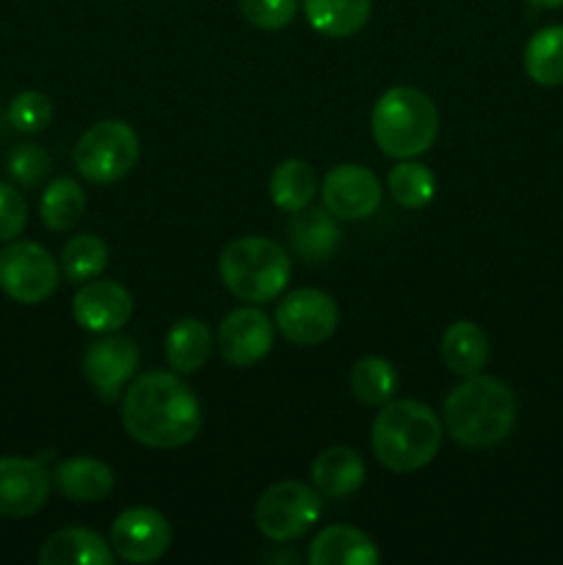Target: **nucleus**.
<instances>
[{
	"mask_svg": "<svg viewBox=\"0 0 563 565\" xmlns=\"http://www.w3.org/2000/svg\"><path fill=\"white\" fill-rule=\"evenodd\" d=\"M121 425L132 441L149 450H177L196 439L202 406L180 375L155 370L127 386L121 397Z\"/></svg>",
	"mask_w": 563,
	"mask_h": 565,
	"instance_id": "nucleus-1",
	"label": "nucleus"
},
{
	"mask_svg": "<svg viewBox=\"0 0 563 565\" xmlns=\"http://www.w3.org/2000/svg\"><path fill=\"white\" fill-rule=\"evenodd\" d=\"M442 425L456 445L469 450L497 447L517 425V397L511 386L495 375H469L447 395Z\"/></svg>",
	"mask_w": 563,
	"mask_h": 565,
	"instance_id": "nucleus-2",
	"label": "nucleus"
},
{
	"mask_svg": "<svg viewBox=\"0 0 563 565\" xmlns=\"http://www.w3.org/2000/svg\"><path fill=\"white\" fill-rule=\"evenodd\" d=\"M445 425L428 403L390 401L375 414L370 447L375 461L397 475L417 472L436 458Z\"/></svg>",
	"mask_w": 563,
	"mask_h": 565,
	"instance_id": "nucleus-3",
	"label": "nucleus"
},
{
	"mask_svg": "<svg viewBox=\"0 0 563 565\" xmlns=\"http://www.w3.org/2000/svg\"><path fill=\"white\" fill-rule=\"evenodd\" d=\"M370 127L386 158L408 160L434 147L439 136V110L419 88L395 86L379 97Z\"/></svg>",
	"mask_w": 563,
	"mask_h": 565,
	"instance_id": "nucleus-4",
	"label": "nucleus"
},
{
	"mask_svg": "<svg viewBox=\"0 0 563 565\" xmlns=\"http://www.w3.org/2000/svg\"><path fill=\"white\" fill-rule=\"evenodd\" d=\"M219 274L235 298L265 303L279 298L290 281V257L270 237L246 235L221 252Z\"/></svg>",
	"mask_w": 563,
	"mask_h": 565,
	"instance_id": "nucleus-5",
	"label": "nucleus"
},
{
	"mask_svg": "<svg viewBox=\"0 0 563 565\" xmlns=\"http://www.w3.org/2000/svg\"><path fill=\"white\" fill-rule=\"evenodd\" d=\"M141 143L136 130L121 119H105L88 127L75 143V169L94 185H110L127 177L136 166Z\"/></svg>",
	"mask_w": 563,
	"mask_h": 565,
	"instance_id": "nucleus-6",
	"label": "nucleus"
},
{
	"mask_svg": "<svg viewBox=\"0 0 563 565\" xmlns=\"http://www.w3.org/2000/svg\"><path fill=\"white\" fill-rule=\"evenodd\" d=\"M320 513H323V497L315 486L301 480H279L257 500L254 524L268 541L287 544L309 533L320 522Z\"/></svg>",
	"mask_w": 563,
	"mask_h": 565,
	"instance_id": "nucleus-7",
	"label": "nucleus"
},
{
	"mask_svg": "<svg viewBox=\"0 0 563 565\" xmlns=\"http://www.w3.org/2000/svg\"><path fill=\"white\" fill-rule=\"evenodd\" d=\"M61 265L33 241H11L0 252V290L17 303H42L59 290Z\"/></svg>",
	"mask_w": 563,
	"mask_h": 565,
	"instance_id": "nucleus-8",
	"label": "nucleus"
},
{
	"mask_svg": "<svg viewBox=\"0 0 563 565\" xmlns=\"http://www.w3.org/2000/svg\"><path fill=\"white\" fill-rule=\"evenodd\" d=\"M337 323H340V309L334 298L318 287L287 292L276 307V329L293 345H320L334 334Z\"/></svg>",
	"mask_w": 563,
	"mask_h": 565,
	"instance_id": "nucleus-9",
	"label": "nucleus"
},
{
	"mask_svg": "<svg viewBox=\"0 0 563 565\" xmlns=\"http://www.w3.org/2000/svg\"><path fill=\"white\" fill-rule=\"evenodd\" d=\"M274 323H270V318L257 303L232 309L221 320L219 334H215L219 353L232 367H252V364L263 362L270 353V348H274Z\"/></svg>",
	"mask_w": 563,
	"mask_h": 565,
	"instance_id": "nucleus-10",
	"label": "nucleus"
},
{
	"mask_svg": "<svg viewBox=\"0 0 563 565\" xmlns=\"http://www.w3.org/2000/svg\"><path fill=\"white\" fill-rule=\"evenodd\" d=\"M138 345L125 334H103L83 353V375L105 403H116L138 367Z\"/></svg>",
	"mask_w": 563,
	"mask_h": 565,
	"instance_id": "nucleus-11",
	"label": "nucleus"
},
{
	"mask_svg": "<svg viewBox=\"0 0 563 565\" xmlns=\"http://www.w3.org/2000/svg\"><path fill=\"white\" fill-rule=\"evenodd\" d=\"M110 546L127 563H155L169 552L171 524L155 508H127L110 527Z\"/></svg>",
	"mask_w": 563,
	"mask_h": 565,
	"instance_id": "nucleus-12",
	"label": "nucleus"
},
{
	"mask_svg": "<svg viewBox=\"0 0 563 565\" xmlns=\"http://www.w3.org/2000/svg\"><path fill=\"white\" fill-rule=\"evenodd\" d=\"M323 207L334 218L362 221L379 210L381 182L370 169L359 163H340L320 182Z\"/></svg>",
	"mask_w": 563,
	"mask_h": 565,
	"instance_id": "nucleus-13",
	"label": "nucleus"
},
{
	"mask_svg": "<svg viewBox=\"0 0 563 565\" xmlns=\"http://www.w3.org/2000/svg\"><path fill=\"white\" fill-rule=\"evenodd\" d=\"M53 475L42 461L6 456L0 458V516L28 519L44 508Z\"/></svg>",
	"mask_w": 563,
	"mask_h": 565,
	"instance_id": "nucleus-14",
	"label": "nucleus"
},
{
	"mask_svg": "<svg viewBox=\"0 0 563 565\" xmlns=\"http://www.w3.org/2000/svg\"><path fill=\"white\" fill-rule=\"evenodd\" d=\"M72 315L83 331L92 334H114L130 320L132 296L125 285L110 279H92L77 290L72 301Z\"/></svg>",
	"mask_w": 563,
	"mask_h": 565,
	"instance_id": "nucleus-15",
	"label": "nucleus"
},
{
	"mask_svg": "<svg viewBox=\"0 0 563 565\" xmlns=\"http://www.w3.org/2000/svg\"><path fill=\"white\" fill-rule=\"evenodd\" d=\"M290 246L304 263H329L342 243V230L329 210H298L290 221Z\"/></svg>",
	"mask_w": 563,
	"mask_h": 565,
	"instance_id": "nucleus-16",
	"label": "nucleus"
},
{
	"mask_svg": "<svg viewBox=\"0 0 563 565\" xmlns=\"http://www.w3.org/2000/svg\"><path fill=\"white\" fill-rule=\"evenodd\" d=\"M379 546L368 533L348 524H334L318 533L309 544V563L312 565H379Z\"/></svg>",
	"mask_w": 563,
	"mask_h": 565,
	"instance_id": "nucleus-17",
	"label": "nucleus"
},
{
	"mask_svg": "<svg viewBox=\"0 0 563 565\" xmlns=\"http://www.w3.org/2000/svg\"><path fill=\"white\" fill-rule=\"evenodd\" d=\"M53 483L66 500L72 502H99L114 491V469L105 461L88 456L66 458L55 467Z\"/></svg>",
	"mask_w": 563,
	"mask_h": 565,
	"instance_id": "nucleus-18",
	"label": "nucleus"
},
{
	"mask_svg": "<svg viewBox=\"0 0 563 565\" xmlns=\"http://www.w3.org/2000/svg\"><path fill=\"white\" fill-rule=\"evenodd\" d=\"M42 565H114V552L103 535L86 527H66L50 535L39 550Z\"/></svg>",
	"mask_w": 563,
	"mask_h": 565,
	"instance_id": "nucleus-19",
	"label": "nucleus"
},
{
	"mask_svg": "<svg viewBox=\"0 0 563 565\" xmlns=\"http://www.w3.org/2000/svg\"><path fill=\"white\" fill-rule=\"evenodd\" d=\"M364 458L351 447H329L312 461V486L326 500H342L364 483Z\"/></svg>",
	"mask_w": 563,
	"mask_h": 565,
	"instance_id": "nucleus-20",
	"label": "nucleus"
},
{
	"mask_svg": "<svg viewBox=\"0 0 563 565\" xmlns=\"http://www.w3.org/2000/svg\"><path fill=\"white\" fill-rule=\"evenodd\" d=\"M442 362L450 373L469 379L489 362V337L472 320H458L442 337Z\"/></svg>",
	"mask_w": 563,
	"mask_h": 565,
	"instance_id": "nucleus-21",
	"label": "nucleus"
},
{
	"mask_svg": "<svg viewBox=\"0 0 563 565\" xmlns=\"http://www.w3.org/2000/svg\"><path fill=\"white\" fill-rule=\"evenodd\" d=\"M213 356V331L204 320L182 318L166 334V362L177 373H196Z\"/></svg>",
	"mask_w": 563,
	"mask_h": 565,
	"instance_id": "nucleus-22",
	"label": "nucleus"
},
{
	"mask_svg": "<svg viewBox=\"0 0 563 565\" xmlns=\"http://www.w3.org/2000/svg\"><path fill=\"white\" fill-rule=\"evenodd\" d=\"M309 25L331 39H348L368 25L373 0H304Z\"/></svg>",
	"mask_w": 563,
	"mask_h": 565,
	"instance_id": "nucleus-23",
	"label": "nucleus"
},
{
	"mask_svg": "<svg viewBox=\"0 0 563 565\" xmlns=\"http://www.w3.org/2000/svg\"><path fill=\"white\" fill-rule=\"evenodd\" d=\"M524 72L535 86H563V25H546L524 44Z\"/></svg>",
	"mask_w": 563,
	"mask_h": 565,
	"instance_id": "nucleus-24",
	"label": "nucleus"
},
{
	"mask_svg": "<svg viewBox=\"0 0 563 565\" xmlns=\"http://www.w3.org/2000/svg\"><path fill=\"white\" fill-rule=\"evenodd\" d=\"M270 202L285 213H298V210L309 207L318 193V174L307 160H285L274 169L268 182Z\"/></svg>",
	"mask_w": 563,
	"mask_h": 565,
	"instance_id": "nucleus-25",
	"label": "nucleus"
},
{
	"mask_svg": "<svg viewBox=\"0 0 563 565\" xmlns=\"http://www.w3.org/2000/svg\"><path fill=\"white\" fill-rule=\"evenodd\" d=\"M83 213H86V193H83L81 182H75L72 177L50 182L47 191L42 193V202H39L42 224L53 232L75 230Z\"/></svg>",
	"mask_w": 563,
	"mask_h": 565,
	"instance_id": "nucleus-26",
	"label": "nucleus"
},
{
	"mask_svg": "<svg viewBox=\"0 0 563 565\" xmlns=\"http://www.w3.org/2000/svg\"><path fill=\"white\" fill-rule=\"evenodd\" d=\"M351 392L364 406H384L397 392V370L381 356H364L351 370Z\"/></svg>",
	"mask_w": 563,
	"mask_h": 565,
	"instance_id": "nucleus-27",
	"label": "nucleus"
},
{
	"mask_svg": "<svg viewBox=\"0 0 563 565\" xmlns=\"http://www.w3.org/2000/svg\"><path fill=\"white\" fill-rule=\"evenodd\" d=\"M108 265V243L97 235H75L61 252V270L72 285L97 279Z\"/></svg>",
	"mask_w": 563,
	"mask_h": 565,
	"instance_id": "nucleus-28",
	"label": "nucleus"
},
{
	"mask_svg": "<svg viewBox=\"0 0 563 565\" xmlns=\"http://www.w3.org/2000/svg\"><path fill=\"white\" fill-rule=\"evenodd\" d=\"M386 185H390L392 199L406 210L425 207L436 193V180L434 174H431V169L425 163H417L414 158L401 160V163L390 171Z\"/></svg>",
	"mask_w": 563,
	"mask_h": 565,
	"instance_id": "nucleus-29",
	"label": "nucleus"
},
{
	"mask_svg": "<svg viewBox=\"0 0 563 565\" xmlns=\"http://www.w3.org/2000/svg\"><path fill=\"white\" fill-rule=\"evenodd\" d=\"M53 103H50L47 94L42 92H22L11 99L9 105V125L14 130L33 136V132L47 130V125L53 121Z\"/></svg>",
	"mask_w": 563,
	"mask_h": 565,
	"instance_id": "nucleus-30",
	"label": "nucleus"
},
{
	"mask_svg": "<svg viewBox=\"0 0 563 565\" xmlns=\"http://www.w3.org/2000/svg\"><path fill=\"white\" fill-rule=\"evenodd\" d=\"M9 177L22 188H36L50 174V154L36 143H17L6 160Z\"/></svg>",
	"mask_w": 563,
	"mask_h": 565,
	"instance_id": "nucleus-31",
	"label": "nucleus"
},
{
	"mask_svg": "<svg viewBox=\"0 0 563 565\" xmlns=\"http://www.w3.org/2000/svg\"><path fill=\"white\" fill-rule=\"evenodd\" d=\"M241 11L259 31H282L298 14V0H241Z\"/></svg>",
	"mask_w": 563,
	"mask_h": 565,
	"instance_id": "nucleus-32",
	"label": "nucleus"
},
{
	"mask_svg": "<svg viewBox=\"0 0 563 565\" xmlns=\"http://www.w3.org/2000/svg\"><path fill=\"white\" fill-rule=\"evenodd\" d=\"M28 224V204L9 182H0V243H11Z\"/></svg>",
	"mask_w": 563,
	"mask_h": 565,
	"instance_id": "nucleus-33",
	"label": "nucleus"
},
{
	"mask_svg": "<svg viewBox=\"0 0 563 565\" xmlns=\"http://www.w3.org/2000/svg\"><path fill=\"white\" fill-rule=\"evenodd\" d=\"M530 6H535V9H561L563 0H528Z\"/></svg>",
	"mask_w": 563,
	"mask_h": 565,
	"instance_id": "nucleus-34",
	"label": "nucleus"
}]
</instances>
